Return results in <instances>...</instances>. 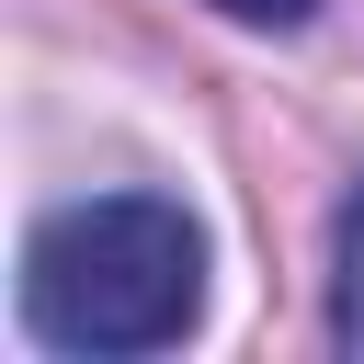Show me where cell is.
Returning a JSON list of instances; mask_svg holds the SVG:
<instances>
[{"mask_svg": "<svg viewBox=\"0 0 364 364\" xmlns=\"http://www.w3.org/2000/svg\"><path fill=\"white\" fill-rule=\"evenodd\" d=\"M205 216L171 193H91L57 205L23 239V330L46 353L80 364H125V353H171L205 318Z\"/></svg>", "mask_w": 364, "mask_h": 364, "instance_id": "obj_1", "label": "cell"}, {"mask_svg": "<svg viewBox=\"0 0 364 364\" xmlns=\"http://www.w3.org/2000/svg\"><path fill=\"white\" fill-rule=\"evenodd\" d=\"M330 341L364 364V182L341 205V239H330Z\"/></svg>", "mask_w": 364, "mask_h": 364, "instance_id": "obj_2", "label": "cell"}, {"mask_svg": "<svg viewBox=\"0 0 364 364\" xmlns=\"http://www.w3.org/2000/svg\"><path fill=\"white\" fill-rule=\"evenodd\" d=\"M216 11H228V23H250V34H296L318 0H216Z\"/></svg>", "mask_w": 364, "mask_h": 364, "instance_id": "obj_3", "label": "cell"}]
</instances>
